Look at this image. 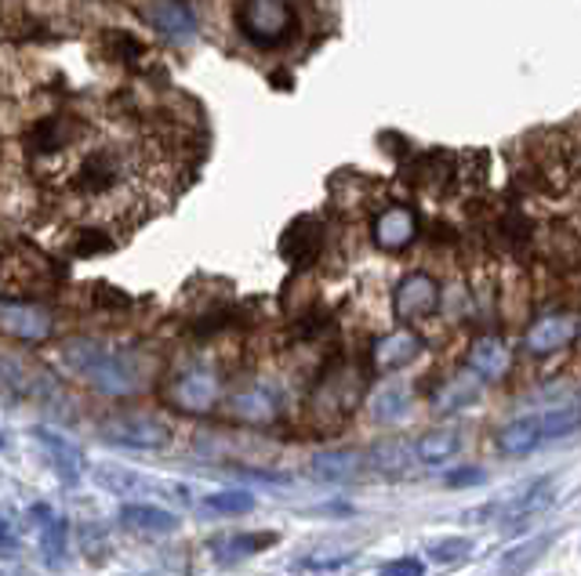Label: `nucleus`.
<instances>
[{
  "label": "nucleus",
  "mask_w": 581,
  "mask_h": 576,
  "mask_svg": "<svg viewBox=\"0 0 581 576\" xmlns=\"http://www.w3.org/2000/svg\"><path fill=\"white\" fill-rule=\"evenodd\" d=\"M62 370L103 395H135L150 381V359L103 337H66L58 345Z\"/></svg>",
  "instance_id": "obj_1"
},
{
  "label": "nucleus",
  "mask_w": 581,
  "mask_h": 576,
  "mask_svg": "<svg viewBox=\"0 0 581 576\" xmlns=\"http://www.w3.org/2000/svg\"><path fill=\"white\" fill-rule=\"evenodd\" d=\"M131 178L128 156L123 149L114 145H98V149H84V156H77V164L66 171V189L77 199H88V204H103V199H114Z\"/></svg>",
  "instance_id": "obj_2"
},
{
  "label": "nucleus",
  "mask_w": 581,
  "mask_h": 576,
  "mask_svg": "<svg viewBox=\"0 0 581 576\" xmlns=\"http://www.w3.org/2000/svg\"><path fill=\"white\" fill-rule=\"evenodd\" d=\"M299 30L291 0H240L237 8V33L258 52H277Z\"/></svg>",
  "instance_id": "obj_3"
},
{
  "label": "nucleus",
  "mask_w": 581,
  "mask_h": 576,
  "mask_svg": "<svg viewBox=\"0 0 581 576\" xmlns=\"http://www.w3.org/2000/svg\"><path fill=\"white\" fill-rule=\"evenodd\" d=\"M581 428V410L578 406H556L546 413H530V417H516L498 432V449L505 457H524L530 449H538L546 439H563Z\"/></svg>",
  "instance_id": "obj_4"
},
{
  "label": "nucleus",
  "mask_w": 581,
  "mask_h": 576,
  "mask_svg": "<svg viewBox=\"0 0 581 576\" xmlns=\"http://www.w3.org/2000/svg\"><path fill=\"white\" fill-rule=\"evenodd\" d=\"M106 443L128 446V449H164L171 443V424L150 417V413H117L98 424Z\"/></svg>",
  "instance_id": "obj_5"
},
{
  "label": "nucleus",
  "mask_w": 581,
  "mask_h": 576,
  "mask_svg": "<svg viewBox=\"0 0 581 576\" xmlns=\"http://www.w3.org/2000/svg\"><path fill=\"white\" fill-rule=\"evenodd\" d=\"M95 482L114 497H171V500H179V504H190V486L160 482V479H150V475H142V471H131V468L98 465Z\"/></svg>",
  "instance_id": "obj_6"
},
{
  "label": "nucleus",
  "mask_w": 581,
  "mask_h": 576,
  "mask_svg": "<svg viewBox=\"0 0 581 576\" xmlns=\"http://www.w3.org/2000/svg\"><path fill=\"white\" fill-rule=\"evenodd\" d=\"M84 128L73 117H41L26 131V153L30 160H58L69 149H77Z\"/></svg>",
  "instance_id": "obj_7"
},
{
  "label": "nucleus",
  "mask_w": 581,
  "mask_h": 576,
  "mask_svg": "<svg viewBox=\"0 0 581 576\" xmlns=\"http://www.w3.org/2000/svg\"><path fill=\"white\" fill-rule=\"evenodd\" d=\"M440 308V283L429 272H411L400 286L392 291V316L400 323H418L437 316Z\"/></svg>",
  "instance_id": "obj_8"
},
{
  "label": "nucleus",
  "mask_w": 581,
  "mask_h": 576,
  "mask_svg": "<svg viewBox=\"0 0 581 576\" xmlns=\"http://www.w3.org/2000/svg\"><path fill=\"white\" fill-rule=\"evenodd\" d=\"M0 334L15 337L22 345H41L52 337V316L33 302L0 297Z\"/></svg>",
  "instance_id": "obj_9"
},
{
  "label": "nucleus",
  "mask_w": 581,
  "mask_h": 576,
  "mask_svg": "<svg viewBox=\"0 0 581 576\" xmlns=\"http://www.w3.org/2000/svg\"><path fill=\"white\" fill-rule=\"evenodd\" d=\"M218 392H222V384H218L215 373L204 370V367H193V370H185L171 381L168 403L175 410H182V413H212L215 403H218Z\"/></svg>",
  "instance_id": "obj_10"
},
{
  "label": "nucleus",
  "mask_w": 581,
  "mask_h": 576,
  "mask_svg": "<svg viewBox=\"0 0 581 576\" xmlns=\"http://www.w3.org/2000/svg\"><path fill=\"white\" fill-rule=\"evenodd\" d=\"M320 250H324V225L309 215L291 221L280 236V258L291 269H309L320 258Z\"/></svg>",
  "instance_id": "obj_11"
},
{
  "label": "nucleus",
  "mask_w": 581,
  "mask_h": 576,
  "mask_svg": "<svg viewBox=\"0 0 581 576\" xmlns=\"http://www.w3.org/2000/svg\"><path fill=\"white\" fill-rule=\"evenodd\" d=\"M142 19L150 22V26L168 36V41L185 44L196 36V15L190 11V4H182V0H150V4L142 8Z\"/></svg>",
  "instance_id": "obj_12"
},
{
  "label": "nucleus",
  "mask_w": 581,
  "mask_h": 576,
  "mask_svg": "<svg viewBox=\"0 0 581 576\" xmlns=\"http://www.w3.org/2000/svg\"><path fill=\"white\" fill-rule=\"evenodd\" d=\"M422 337H418L415 330H389V334H381L375 348H370V359H375V367L381 373H397L404 367H411V362L422 356Z\"/></svg>",
  "instance_id": "obj_13"
},
{
  "label": "nucleus",
  "mask_w": 581,
  "mask_h": 576,
  "mask_svg": "<svg viewBox=\"0 0 581 576\" xmlns=\"http://www.w3.org/2000/svg\"><path fill=\"white\" fill-rule=\"evenodd\" d=\"M574 337H578L574 316H546L524 334V348L530 356H552L563 352L567 345H574Z\"/></svg>",
  "instance_id": "obj_14"
},
{
  "label": "nucleus",
  "mask_w": 581,
  "mask_h": 576,
  "mask_svg": "<svg viewBox=\"0 0 581 576\" xmlns=\"http://www.w3.org/2000/svg\"><path fill=\"white\" fill-rule=\"evenodd\" d=\"M552 500H556V482L541 479L538 486H530V493L509 500V504H494V508L484 511V515H494V519H498V525H520L527 519L541 515L546 508H552Z\"/></svg>",
  "instance_id": "obj_15"
},
{
  "label": "nucleus",
  "mask_w": 581,
  "mask_h": 576,
  "mask_svg": "<svg viewBox=\"0 0 581 576\" xmlns=\"http://www.w3.org/2000/svg\"><path fill=\"white\" fill-rule=\"evenodd\" d=\"M33 435L41 439L44 454H47V460H52V468H55V475H58V482L77 486V482L84 479V468H88V460H84L80 446H73L69 439H62V435L47 432V428H36Z\"/></svg>",
  "instance_id": "obj_16"
},
{
  "label": "nucleus",
  "mask_w": 581,
  "mask_h": 576,
  "mask_svg": "<svg viewBox=\"0 0 581 576\" xmlns=\"http://www.w3.org/2000/svg\"><path fill=\"white\" fill-rule=\"evenodd\" d=\"M370 236L381 250H404L415 243L418 236V218L407 207H386L370 225Z\"/></svg>",
  "instance_id": "obj_17"
},
{
  "label": "nucleus",
  "mask_w": 581,
  "mask_h": 576,
  "mask_svg": "<svg viewBox=\"0 0 581 576\" xmlns=\"http://www.w3.org/2000/svg\"><path fill=\"white\" fill-rule=\"evenodd\" d=\"M469 370L480 373L487 384L502 381L505 373L513 370V352L502 337H476L473 348H469Z\"/></svg>",
  "instance_id": "obj_18"
},
{
  "label": "nucleus",
  "mask_w": 581,
  "mask_h": 576,
  "mask_svg": "<svg viewBox=\"0 0 581 576\" xmlns=\"http://www.w3.org/2000/svg\"><path fill=\"white\" fill-rule=\"evenodd\" d=\"M229 410H233V417H240L247 424H266L277 417V395L262 384H251L229 399Z\"/></svg>",
  "instance_id": "obj_19"
},
{
  "label": "nucleus",
  "mask_w": 581,
  "mask_h": 576,
  "mask_svg": "<svg viewBox=\"0 0 581 576\" xmlns=\"http://www.w3.org/2000/svg\"><path fill=\"white\" fill-rule=\"evenodd\" d=\"M269 544H277V533H226L212 541V555L218 562H240V558L258 555V551Z\"/></svg>",
  "instance_id": "obj_20"
},
{
  "label": "nucleus",
  "mask_w": 581,
  "mask_h": 576,
  "mask_svg": "<svg viewBox=\"0 0 581 576\" xmlns=\"http://www.w3.org/2000/svg\"><path fill=\"white\" fill-rule=\"evenodd\" d=\"M33 519H41V547H44V558H47V566H58L62 555H66V536H69V522L55 515L52 508H44V504H33L30 511Z\"/></svg>",
  "instance_id": "obj_21"
},
{
  "label": "nucleus",
  "mask_w": 581,
  "mask_h": 576,
  "mask_svg": "<svg viewBox=\"0 0 581 576\" xmlns=\"http://www.w3.org/2000/svg\"><path fill=\"white\" fill-rule=\"evenodd\" d=\"M120 522L135 533H175L179 530V515H171V511L153 508V504H123Z\"/></svg>",
  "instance_id": "obj_22"
},
{
  "label": "nucleus",
  "mask_w": 581,
  "mask_h": 576,
  "mask_svg": "<svg viewBox=\"0 0 581 576\" xmlns=\"http://www.w3.org/2000/svg\"><path fill=\"white\" fill-rule=\"evenodd\" d=\"M480 384H487L480 373H459V378H451L448 384L440 388V395H437V410L440 413H454V410H465V406H473L476 399H480Z\"/></svg>",
  "instance_id": "obj_23"
},
{
  "label": "nucleus",
  "mask_w": 581,
  "mask_h": 576,
  "mask_svg": "<svg viewBox=\"0 0 581 576\" xmlns=\"http://www.w3.org/2000/svg\"><path fill=\"white\" fill-rule=\"evenodd\" d=\"M459 449H462L459 432H429L415 443V457L422 460V465H443V460H451Z\"/></svg>",
  "instance_id": "obj_24"
},
{
  "label": "nucleus",
  "mask_w": 581,
  "mask_h": 576,
  "mask_svg": "<svg viewBox=\"0 0 581 576\" xmlns=\"http://www.w3.org/2000/svg\"><path fill=\"white\" fill-rule=\"evenodd\" d=\"M407 410H411V395H407L400 384H386L375 399H370V413H375V421H381V424L404 421Z\"/></svg>",
  "instance_id": "obj_25"
},
{
  "label": "nucleus",
  "mask_w": 581,
  "mask_h": 576,
  "mask_svg": "<svg viewBox=\"0 0 581 576\" xmlns=\"http://www.w3.org/2000/svg\"><path fill=\"white\" fill-rule=\"evenodd\" d=\"M426 555L437 562V566H459V562L473 555V541H469V536H443V541H432L426 547Z\"/></svg>",
  "instance_id": "obj_26"
},
{
  "label": "nucleus",
  "mask_w": 581,
  "mask_h": 576,
  "mask_svg": "<svg viewBox=\"0 0 581 576\" xmlns=\"http://www.w3.org/2000/svg\"><path fill=\"white\" fill-rule=\"evenodd\" d=\"M204 508L215 511V515H247L255 508V497L244 490H222V493H207Z\"/></svg>",
  "instance_id": "obj_27"
},
{
  "label": "nucleus",
  "mask_w": 581,
  "mask_h": 576,
  "mask_svg": "<svg viewBox=\"0 0 581 576\" xmlns=\"http://www.w3.org/2000/svg\"><path fill=\"white\" fill-rule=\"evenodd\" d=\"M353 468H356L353 454H324V457H316V475H324V479H331V482L349 479Z\"/></svg>",
  "instance_id": "obj_28"
},
{
  "label": "nucleus",
  "mask_w": 581,
  "mask_h": 576,
  "mask_svg": "<svg viewBox=\"0 0 581 576\" xmlns=\"http://www.w3.org/2000/svg\"><path fill=\"white\" fill-rule=\"evenodd\" d=\"M106 44H109V52H114L117 62H139L146 55V47L135 41L131 33H123V30H109L106 33Z\"/></svg>",
  "instance_id": "obj_29"
},
{
  "label": "nucleus",
  "mask_w": 581,
  "mask_h": 576,
  "mask_svg": "<svg viewBox=\"0 0 581 576\" xmlns=\"http://www.w3.org/2000/svg\"><path fill=\"white\" fill-rule=\"evenodd\" d=\"M381 573L386 576H422L426 573V562L407 555V558H392V562H381Z\"/></svg>",
  "instance_id": "obj_30"
},
{
  "label": "nucleus",
  "mask_w": 581,
  "mask_h": 576,
  "mask_svg": "<svg viewBox=\"0 0 581 576\" xmlns=\"http://www.w3.org/2000/svg\"><path fill=\"white\" fill-rule=\"evenodd\" d=\"M549 547V536H538L535 544H527V547H520V551H513L516 558H505L502 566L505 569H516V566H527V562H535L538 558V551H546Z\"/></svg>",
  "instance_id": "obj_31"
},
{
  "label": "nucleus",
  "mask_w": 581,
  "mask_h": 576,
  "mask_svg": "<svg viewBox=\"0 0 581 576\" xmlns=\"http://www.w3.org/2000/svg\"><path fill=\"white\" fill-rule=\"evenodd\" d=\"M19 551V533L4 515H0V558H11Z\"/></svg>",
  "instance_id": "obj_32"
},
{
  "label": "nucleus",
  "mask_w": 581,
  "mask_h": 576,
  "mask_svg": "<svg viewBox=\"0 0 581 576\" xmlns=\"http://www.w3.org/2000/svg\"><path fill=\"white\" fill-rule=\"evenodd\" d=\"M448 482H451V486H469V482H484V471H480V468H465V471H454V475H448Z\"/></svg>",
  "instance_id": "obj_33"
},
{
  "label": "nucleus",
  "mask_w": 581,
  "mask_h": 576,
  "mask_svg": "<svg viewBox=\"0 0 581 576\" xmlns=\"http://www.w3.org/2000/svg\"><path fill=\"white\" fill-rule=\"evenodd\" d=\"M4 443H8V435H4V428H0V449H4Z\"/></svg>",
  "instance_id": "obj_34"
}]
</instances>
